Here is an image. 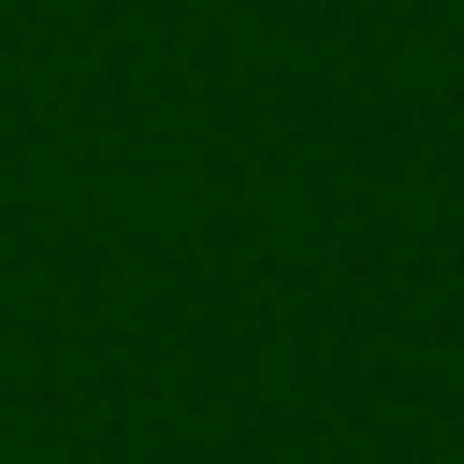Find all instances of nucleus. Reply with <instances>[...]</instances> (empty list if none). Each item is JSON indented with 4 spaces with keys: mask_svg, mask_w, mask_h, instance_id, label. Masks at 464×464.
Segmentation results:
<instances>
[]
</instances>
